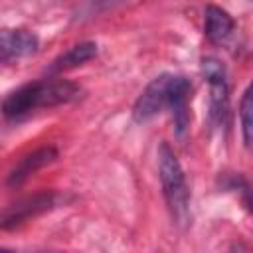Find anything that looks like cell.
I'll use <instances>...</instances> for the list:
<instances>
[{
    "label": "cell",
    "mask_w": 253,
    "mask_h": 253,
    "mask_svg": "<svg viewBox=\"0 0 253 253\" xmlns=\"http://www.w3.org/2000/svg\"><path fill=\"white\" fill-rule=\"evenodd\" d=\"M202 75L210 87V119L215 126L229 123V85L225 65L215 57L202 59Z\"/></svg>",
    "instance_id": "4"
},
{
    "label": "cell",
    "mask_w": 253,
    "mask_h": 253,
    "mask_svg": "<svg viewBox=\"0 0 253 253\" xmlns=\"http://www.w3.org/2000/svg\"><path fill=\"white\" fill-rule=\"evenodd\" d=\"M190 97L192 83L184 75L160 73L138 95L132 107V119L136 123H148L160 113H170L176 132L184 136L190 125Z\"/></svg>",
    "instance_id": "1"
},
{
    "label": "cell",
    "mask_w": 253,
    "mask_h": 253,
    "mask_svg": "<svg viewBox=\"0 0 253 253\" xmlns=\"http://www.w3.org/2000/svg\"><path fill=\"white\" fill-rule=\"evenodd\" d=\"M158 178L172 221L184 227L190 221V190L184 168L166 140L158 146Z\"/></svg>",
    "instance_id": "3"
},
{
    "label": "cell",
    "mask_w": 253,
    "mask_h": 253,
    "mask_svg": "<svg viewBox=\"0 0 253 253\" xmlns=\"http://www.w3.org/2000/svg\"><path fill=\"white\" fill-rule=\"evenodd\" d=\"M38 47H40V40L30 30L4 28L2 34H0V57H2L4 63L12 61V59L26 57V55H32V53L38 51Z\"/></svg>",
    "instance_id": "6"
},
{
    "label": "cell",
    "mask_w": 253,
    "mask_h": 253,
    "mask_svg": "<svg viewBox=\"0 0 253 253\" xmlns=\"http://www.w3.org/2000/svg\"><path fill=\"white\" fill-rule=\"evenodd\" d=\"M239 121H241V134L245 148L253 154V83L243 91L239 103Z\"/></svg>",
    "instance_id": "10"
},
{
    "label": "cell",
    "mask_w": 253,
    "mask_h": 253,
    "mask_svg": "<svg viewBox=\"0 0 253 253\" xmlns=\"http://www.w3.org/2000/svg\"><path fill=\"white\" fill-rule=\"evenodd\" d=\"M42 253H55V251H42Z\"/></svg>",
    "instance_id": "13"
},
{
    "label": "cell",
    "mask_w": 253,
    "mask_h": 253,
    "mask_svg": "<svg viewBox=\"0 0 253 253\" xmlns=\"http://www.w3.org/2000/svg\"><path fill=\"white\" fill-rule=\"evenodd\" d=\"M221 188L235 192L241 200V204L245 206V210L253 215V184L249 180H245L241 174H225L221 180Z\"/></svg>",
    "instance_id": "11"
},
{
    "label": "cell",
    "mask_w": 253,
    "mask_h": 253,
    "mask_svg": "<svg viewBox=\"0 0 253 253\" xmlns=\"http://www.w3.org/2000/svg\"><path fill=\"white\" fill-rule=\"evenodd\" d=\"M204 34L206 38L215 43L227 47L235 38V20L219 6L210 4L206 8V20H204Z\"/></svg>",
    "instance_id": "7"
},
{
    "label": "cell",
    "mask_w": 253,
    "mask_h": 253,
    "mask_svg": "<svg viewBox=\"0 0 253 253\" xmlns=\"http://www.w3.org/2000/svg\"><path fill=\"white\" fill-rule=\"evenodd\" d=\"M231 253H253V249L241 241H235V243H231Z\"/></svg>",
    "instance_id": "12"
},
{
    "label": "cell",
    "mask_w": 253,
    "mask_h": 253,
    "mask_svg": "<svg viewBox=\"0 0 253 253\" xmlns=\"http://www.w3.org/2000/svg\"><path fill=\"white\" fill-rule=\"evenodd\" d=\"M97 55V43L95 42H81V43H75L71 45L67 51H63L61 55H57L49 67H47V73L49 75H57V73H63V71H69L77 65H83L85 61H89L91 57Z\"/></svg>",
    "instance_id": "9"
},
{
    "label": "cell",
    "mask_w": 253,
    "mask_h": 253,
    "mask_svg": "<svg viewBox=\"0 0 253 253\" xmlns=\"http://www.w3.org/2000/svg\"><path fill=\"white\" fill-rule=\"evenodd\" d=\"M59 202V196L55 192H40V194H34L30 198H24L12 206H8L4 210V215H2V227L4 229H10V227H16L20 225L22 221L57 206Z\"/></svg>",
    "instance_id": "5"
},
{
    "label": "cell",
    "mask_w": 253,
    "mask_h": 253,
    "mask_svg": "<svg viewBox=\"0 0 253 253\" xmlns=\"http://www.w3.org/2000/svg\"><path fill=\"white\" fill-rule=\"evenodd\" d=\"M2 253H8V251H2Z\"/></svg>",
    "instance_id": "14"
},
{
    "label": "cell",
    "mask_w": 253,
    "mask_h": 253,
    "mask_svg": "<svg viewBox=\"0 0 253 253\" xmlns=\"http://www.w3.org/2000/svg\"><path fill=\"white\" fill-rule=\"evenodd\" d=\"M57 158V150L53 146H42L30 154H26L24 158H20L16 162V166L8 172V178H6V184L10 188H18L22 186L30 176H34V172H38L40 168H43L45 164L53 162Z\"/></svg>",
    "instance_id": "8"
},
{
    "label": "cell",
    "mask_w": 253,
    "mask_h": 253,
    "mask_svg": "<svg viewBox=\"0 0 253 253\" xmlns=\"http://www.w3.org/2000/svg\"><path fill=\"white\" fill-rule=\"evenodd\" d=\"M81 87L73 81L49 77L20 85L2 101V115L8 121H22L40 109H53L79 99Z\"/></svg>",
    "instance_id": "2"
}]
</instances>
